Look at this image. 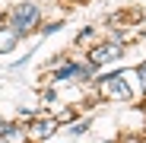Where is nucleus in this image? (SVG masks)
Instances as JSON below:
<instances>
[{"mask_svg": "<svg viewBox=\"0 0 146 143\" xmlns=\"http://www.w3.org/2000/svg\"><path fill=\"white\" fill-rule=\"evenodd\" d=\"M137 76H143V83H146V64H140V67H137Z\"/></svg>", "mask_w": 146, "mask_h": 143, "instance_id": "obj_8", "label": "nucleus"}, {"mask_svg": "<svg viewBox=\"0 0 146 143\" xmlns=\"http://www.w3.org/2000/svg\"><path fill=\"white\" fill-rule=\"evenodd\" d=\"M35 19H38V7L35 3H19L13 10V19H10V29L16 35H26L32 26H35Z\"/></svg>", "mask_w": 146, "mask_h": 143, "instance_id": "obj_1", "label": "nucleus"}, {"mask_svg": "<svg viewBox=\"0 0 146 143\" xmlns=\"http://www.w3.org/2000/svg\"><path fill=\"white\" fill-rule=\"evenodd\" d=\"M16 38H19V35H16L13 29H7V32H0V51H10V48L16 45Z\"/></svg>", "mask_w": 146, "mask_h": 143, "instance_id": "obj_5", "label": "nucleus"}, {"mask_svg": "<svg viewBox=\"0 0 146 143\" xmlns=\"http://www.w3.org/2000/svg\"><path fill=\"white\" fill-rule=\"evenodd\" d=\"M86 127H89V121H80V124H73V127H70V130H73V134H83V130H86Z\"/></svg>", "mask_w": 146, "mask_h": 143, "instance_id": "obj_7", "label": "nucleus"}, {"mask_svg": "<svg viewBox=\"0 0 146 143\" xmlns=\"http://www.w3.org/2000/svg\"><path fill=\"white\" fill-rule=\"evenodd\" d=\"M73 118H76V114H73V108H67V111H60V118H57V124H70Z\"/></svg>", "mask_w": 146, "mask_h": 143, "instance_id": "obj_6", "label": "nucleus"}, {"mask_svg": "<svg viewBox=\"0 0 146 143\" xmlns=\"http://www.w3.org/2000/svg\"><path fill=\"white\" fill-rule=\"evenodd\" d=\"M102 95H111V99H133L130 86L124 83V73L111 76V80H102Z\"/></svg>", "mask_w": 146, "mask_h": 143, "instance_id": "obj_2", "label": "nucleus"}, {"mask_svg": "<svg viewBox=\"0 0 146 143\" xmlns=\"http://www.w3.org/2000/svg\"><path fill=\"white\" fill-rule=\"evenodd\" d=\"M121 54H124V51H121L117 45H99V48H92V64H111Z\"/></svg>", "mask_w": 146, "mask_h": 143, "instance_id": "obj_3", "label": "nucleus"}, {"mask_svg": "<svg viewBox=\"0 0 146 143\" xmlns=\"http://www.w3.org/2000/svg\"><path fill=\"white\" fill-rule=\"evenodd\" d=\"M54 130H57V121H38V124H35V130H32V134H35V137H38V140H44V137H51V134H54Z\"/></svg>", "mask_w": 146, "mask_h": 143, "instance_id": "obj_4", "label": "nucleus"}]
</instances>
